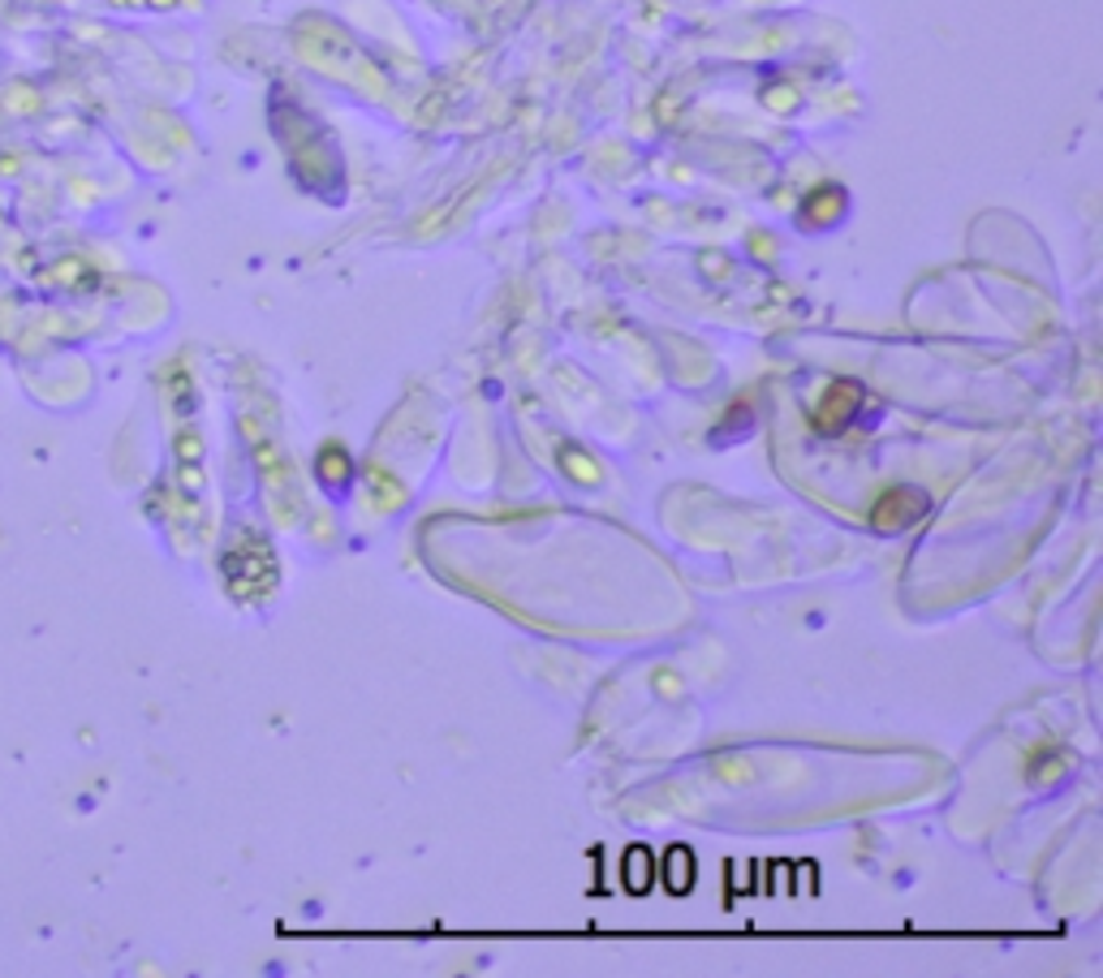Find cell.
Returning a JSON list of instances; mask_svg holds the SVG:
<instances>
[{
    "mask_svg": "<svg viewBox=\"0 0 1103 978\" xmlns=\"http://www.w3.org/2000/svg\"><path fill=\"white\" fill-rule=\"evenodd\" d=\"M927 514V496L919 487H892L875 501L871 509V526L875 530H905L914 521Z\"/></svg>",
    "mask_w": 1103,
    "mask_h": 978,
    "instance_id": "cell-1",
    "label": "cell"
},
{
    "mask_svg": "<svg viewBox=\"0 0 1103 978\" xmlns=\"http://www.w3.org/2000/svg\"><path fill=\"white\" fill-rule=\"evenodd\" d=\"M863 402V393H858V384H832L828 393H823V402H819V414H814V427L819 431H841L849 418H854V409Z\"/></svg>",
    "mask_w": 1103,
    "mask_h": 978,
    "instance_id": "cell-2",
    "label": "cell"
},
{
    "mask_svg": "<svg viewBox=\"0 0 1103 978\" xmlns=\"http://www.w3.org/2000/svg\"><path fill=\"white\" fill-rule=\"evenodd\" d=\"M664 884H668L673 892H686V888L695 884V858H690V850H682V845H673V850H668Z\"/></svg>",
    "mask_w": 1103,
    "mask_h": 978,
    "instance_id": "cell-3",
    "label": "cell"
},
{
    "mask_svg": "<svg viewBox=\"0 0 1103 978\" xmlns=\"http://www.w3.org/2000/svg\"><path fill=\"white\" fill-rule=\"evenodd\" d=\"M621 879H626V888L630 892H646L651 888V879H655V870H651V854L634 845L630 854H626V870H621Z\"/></svg>",
    "mask_w": 1103,
    "mask_h": 978,
    "instance_id": "cell-4",
    "label": "cell"
}]
</instances>
